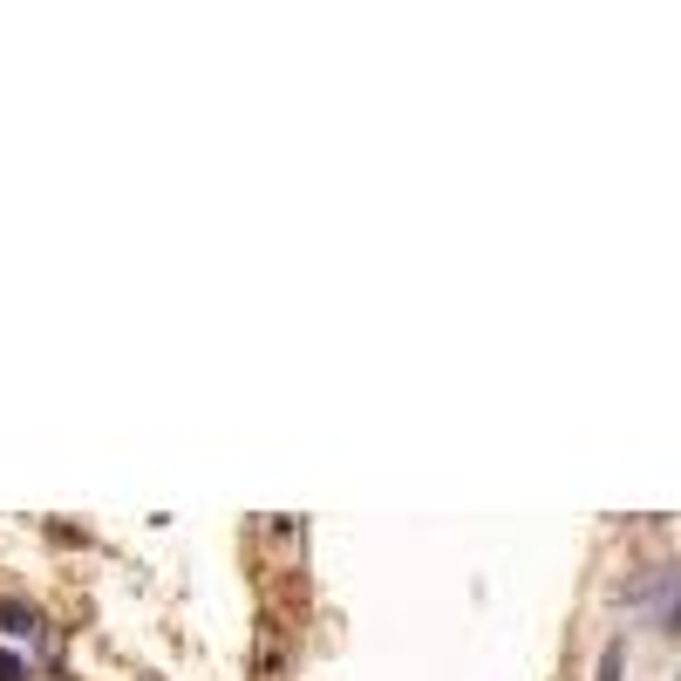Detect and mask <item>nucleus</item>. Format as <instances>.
Masks as SVG:
<instances>
[{"instance_id":"obj_1","label":"nucleus","mask_w":681,"mask_h":681,"mask_svg":"<svg viewBox=\"0 0 681 681\" xmlns=\"http://www.w3.org/2000/svg\"><path fill=\"white\" fill-rule=\"evenodd\" d=\"M0 634H42V620H34V607H21V599H0Z\"/></svg>"},{"instance_id":"obj_2","label":"nucleus","mask_w":681,"mask_h":681,"mask_svg":"<svg viewBox=\"0 0 681 681\" xmlns=\"http://www.w3.org/2000/svg\"><path fill=\"white\" fill-rule=\"evenodd\" d=\"M620 668H627V640L614 634L607 648H599V674H593V681H620Z\"/></svg>"},{"instance_id":"obj_3","label":"nucleus","mask_w":681,"mask_h":681,"mask_svg":"<svg viewBox=\"0 0 681 681\" xmlns=\"http://www.w3.org/2000/svg\"><path fill=\"white\" fill-rule=\"evenodd\" d=\"M0 681H28V661L14 648H0Z\"/></svg>"}]
</instances>
